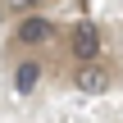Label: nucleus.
<instances>
[{
  "instance_id": "obj_1",
  "label": "nucleus",
  "mask_w": 123,
  "mask_h": 123,
  "mask_svg": "<svg viewBox=\"0 0 123 123\" xmlns=\"http://www.w3.org/2000/svg\"><path fill=\"white\" fill-rule=\"evenodd\" d=\"M100 46H105V37H100L96 23H73L68 27V50H73L78 64H96L100 59Z\"/></svg>"
},
{
  "instance_id": "obj_2",
  "label": "nucleus",
  "mask_w": 123,
  "mask_h": 123,
  "mask_svg": "<svg viewBox=\"0 0 123 123\" xmlns=\"http://www.w3.org/2000/svg\"><path fill=\"white\" fill-rule=\"evenodd\" d=\"M55 37H59V27H55L50 18H41V14L23 18V23H18V32H14V41H18V46H46V41H55Z\"/></svg>"
},
{
  "instance_id": "obj_3",
  "label": "nucleus",
  "mask_w": 123,
  "mask_h": 123,
  "mask_svg": "<svg viewBox=\"0 0 123 123\" xmlns=\"http://www.w3.org/2000/svg\"><path fill=\"white\" fill-rule=\"evenodd\" d=\"M73 87L87 91V96H100V91H110V73L100 64H78L73 68Z\"/></svg>"
},
{
  "instance_id": "obj_4",
  "label": "nucleus",
  "mask_w": 123,
  "mask_h": 123,
  "mask_svg": "<svg viewBox=\"0 0 123 123\" xmlns=\"http://www.w3.org/2000/svg\"><path fill=\"white\" fill-rule=\"evenodd\" d=\"M41 59H23V64H14V91L18 96H32L37 87H41Z\"/></svg>"
},
{
  "instance_id": "obj_5",
  "label": "nucleus",
  "mask_w": 123,
  "mask_h": 123,
  "mask_svg": "<svg viewBox=\"0 0 123 123\" xmlns=\"http://www.w3.org/2000/svg\"><path fill=\"white\" fill-rule=\"evenodd\" d=\"M46 0H5V9H14V14H32V9H41Z\"/></svg>"
}]
</instances>
